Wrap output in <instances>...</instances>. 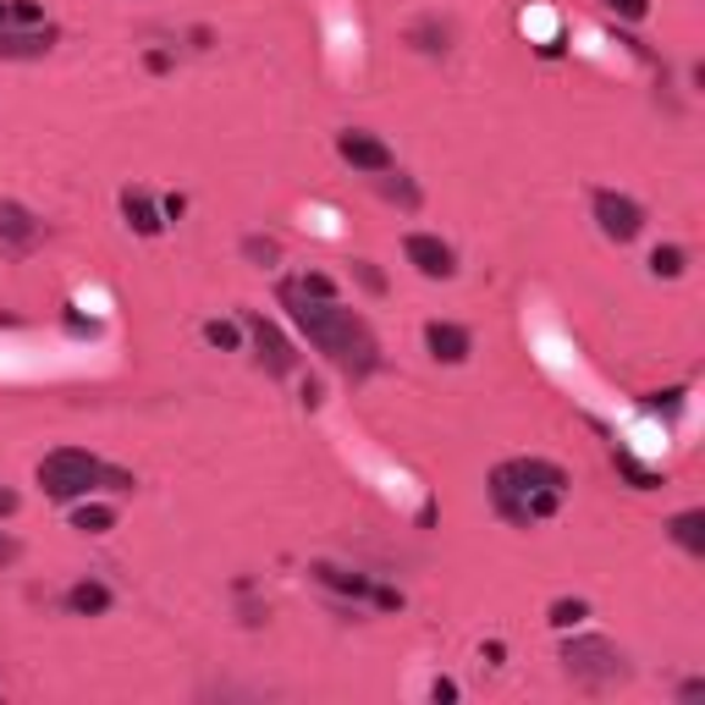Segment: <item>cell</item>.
Instances as JSON below:
<instances>
[{
  "label": "cell",
  "mask_w": 705,
  "mask_h": 705,
  "mask_svg": "<svg viewBox=\"0 0 705 705\" xmlns=\"http://www.w3.org/2000/svg\"><path fill=\"white\" fill-rule=\"evenodd\" d=\"M276 298H282V309L292 314V325L314 342V353H325L353 386L359 381H370L375 370H381V342H375V331H370V320L364 314H353V309H342L336 298L331 303H320V298H303L298 282H282L276 286Z\"/></svg>",
  "instance_id": "6da1fadb"
},
{
  "label": "cell",
  "mask_w": 705,
  "mask_h": 705,
  "mask_svg": "<svg viewBox=\"0 0 705 705\" xmlns=\"http://www.w3.org/2000/svg\"><path fill=\"white\" fill-rule=\"evenodd\" d=\"M563 491H567V469L552 463V457H513V463L491 469V502L518 530L552 518L563 507Z\"/></svg>",
  "instance_id": "7a4b0ae2"
},
{
  "label": "cell",
  "mask_w": 705,
  "mask_h": 705,
  "mask_svg": "<svg viewBox=\"0 0 705 705\" xmlns=\"http://www.w3.org/2000/svg\"><path fill=\"white\" fill-rule=\"evenodd\" d=\"M133 485L139 480L128 469H117V463H105L83 446H56V452L39 457V491L50 502H83L89 491H133Z\"/></svg>",
  "instance_id": "3957f363"
},
{
  "label": "cell",
  "mask_w": 705,
  "mask_h": 705,
  "mask_svg": "<svg viewBox=\"0 0 705 705\" xmlns=\"http://www.w3.org/2000/svg\"><path fill=\"white\" fill-rule=\"evenodd\" d=\"M563 673L578 684V689H590V695L623 689V684L634 678L628 656H623L612 639H601V634H578V639H567L563 645Z\"/></svg>",
  "instance_id": "277c9868"
},
{
  "label": "cell",
  "mask_w": 705,
  "mask_h": 705,
  "mask_svg": "<svg viewBox=\"0 0 705 705\" xmlns=\"http://www.w3.org/2000/svg\"><path fill=\"white\" fill-rule=\"evenodd\" d=\"M590 210H595V221H601V232H606L612 243H634V238L645 232V210H639L628 193L595 188V193H590Z\"/></svg>",
  "instance_id": "5b68a950"
},
{
  "label": "cell",
  "mask_w": 705,
  "mask_h": 705,
  "mask_svg": "<svg viewBox=\"0 0 705 705\" xmlns=\"http://www.w3.org/2000/svg\"><path fill=\"white\" fill-rule=\"evenodd\" d=\"M39 243H44V221H39L28 204L0 199V254H6V260H28Z\"/></svg>",
  "instance_id": "8992f818"
},
{
  "label": "cell",
  "mask_w": 705,
  "mask_h": 705,
  "mask_svg": "<svg viewBox=\"0 0 705 705\" xmlns=\"http://www.w3.org/2000/svg\"><path fill=\"white\" fill-rule=\"evenodd\" d=\"M243 325L254 336V359H260L265 375H292L298 370V353H292V342L276 331V320H265L260 309H243Z\"/></svg>",
  "instance_id": "52a82bcc"
},
{
  "label": "cell",
  "mask_w": 705,
  "mask_h": 705,
  "mask_svg": "<svg viewBox=\"0 0 705 705\" xmlns=\"http://www.w3.org/2000/svg\"><path fill=\"white\" fill-rule=\"evenodd\" d=\"M325 590H342V595H353V601H370V606H381V612H397L403 606V595L397 590H386V584H370L364 573H348V567H336V563H314L309 567Z\"/></svg>",
  "instance_id": "ba28073f"
},
{
  "label": "cell",
  "mask_w": 705,
  "mask_h": 705,
  "mask_svg": "<svg viewBox=\"0 0 705 705\" xmlns=\"http://www.w3.org/2000/svg\"><path fill=\"white\" fill-rule=\"evenodd\" d=\"M403 254H409V265L430 276V282H446V276H457V254H452V243H441L435 232H409L403 238Z\"/></svg>",
  "instance_id": "9c48e42d"
},
{
  "label": "cell",
  "mask_w": 705,
  "mask_h": 705,
  "mask_svg": "<svg viewBox=\"0 0 705 705\" xmlns=\"http://www.w3.org/2000/svg\"><path fill=\"white\" fill-rule=\"evenodd\" d=\"M336 154L353 165V171H364V177H381V171H397V154L386 149V143L375 139V133H359V128H348L342 139H336Z\"/></svg>",
  "instance_id": "30bf717a"
},
{
  "label": "cell",
  "mask_w": 705,
  "mask_h": 705,
  "mask_svg": "<svg viewBox=\"0 0 705 705\" xmlns=\"http://www.w3.org/2000/svg\"><path fill=\"white\" fill-rule=\"evenodd\" d=\"M424 348H430V359H435V364H463V359L474 353V336H469V325L430 320V325H424Z\"/></svg>",
  "instance_id": "8fae6325"
},
{
  "label": "cell",
  "mask_w": 705,
  "mask_h": 705,
  "mask_svg": "<svg viewBox=\"0 0 705 705\" xmlns=\"http://www.w3.org/2000/svg\"><path fill=\"white\" fill-rule=\"evenodd\" d=\"M56 44V28L39 22V28H0V61H39L50 56Z\"/></svg>",
  "instance_id": "7c38bea8"
},
{
  "label": "cell",
  "mask_w": 705,
  "mask_h": 705,
  "mask_svg": "<svg viewBox=\"0 0 705 705\" xmlns=\"http://www.w3.org/2000/svg\"><path fill=\"white\" fill-rule=\"evenodd\" d=\"M61 606H67L72 617H105V612L117 606V595H111V584H100V578H78V584L61 595Z\"/></svg>",
  "instance_id": "4fadbf2b"
},
{
  "label": "cell",
  "mask_w": 705,
  "mask_h": 705,
  "mask_svg": "<svg viewBox=\"0 0 705 705\" xmlns=\"http://www.w3.org/2000/svg\"><path fill=\"white\" fill-rule=\"evenodd\" d=\"M122 215H128V226L139 232V238H154L160 226H165V215H160V204L143 193V188H128L122 193Z\"/></svg>",
  "instance_id": "5bb4252c"
},
{
  "label": "cell",
  "mask_w": 705,
  "mask_h": 705,
  "mask_svg": "<svg viewBox=\"0 0 705 705\" xmlns=\"http://www.w3.org/2000/svg\"><path fill=\"white\" fill-rule=\"evenodd\" d=\"M612 463H617V474H623V480H628L634 491H656V485H667V480H662L656 469H645V463H639V457H634L628 446H617V441H612Z\"/></svg>",
  "instance_id": "9a60e30c"
},
{
  "label": "cell",
  "mask_w": 705,
  "mask_h": 705,
  "mask_svg": "<svg viewBox=\"0 0 705 705\" xmlns=\"http://www.w3.org/2000/svg\"><path fill=\"white\" fill-rule=\"evenodd\" d=\"M667 530H673V541H678V546H684L689 557H705V513H701V507L678 513V518H673Z\"/></svg>",
  "instance_id": "2e32d148"
},
{
  "label": "cell",
  "mask_w": 705,
  "mask_h": 705,
  "mask_svg": "<svg viewBox=\"0 0 705 705\" xmlns=\"http://www.w3.org/2000/svg\"><path fill=\"white\" fill-rule=\"evenodd\" d=\"M72 530L105 535V530H117V507H105V502H78V507H72Z\"/></svg>",
  "instance_id": "e0dca14e"
},
{
  "label": "cell",
  "mask_w": 705,
  "mask_h": 705,
  "mask_svg": "<svg viewBox=\"0 0 705 705\" xmlns=\"http://www.w3.org/2000/svg\"><path fill=\"white\" fill-rule=\"evenodd\" d=\"M409 44H420L424 56H446V50H452V28L435 22V17H424V22L409 28Z\"/></svg>",
  "instance_id": "ac0fdd59"
},
{
  "label": "cell",
  "mask_w": 705,
  "mask_h": 705,
  "mask_svg": "<svg viewBox=\"0 0 705 705\" xmlns=\"http://www.w3.org/2000/svg\"><path fill=\"white\" fill-rule=\"evenodd\" d=\"M44 11L33 0H0V28H39Z\"/></svg>",
  "instance_id": "d6986e66"
},
{
  "label": "cell",
  "mask_w": 705,
  "mask_h": 705,
  "mask_svg": "<svg viewBox=\"0 0 705 705\" xmlns=\"http://www.w3.org/2000/svg\"><path fill=\"white\" fill-rule=\"evenodd\" d=\"M375 188H381L386 199H397L403 210H420V188H414L409 177H392V171H381V177H375Z\"/></svg>",
  "instance_id": "ffe728a7"
},
{
  "label": "cell",
  "mask_w": 705,
  "mask_h": 705,
  "mask_svg": "<svg viewBox=\"0 0 705 705\" xmlns=\"http://www.w3.org/2000/svg\"><path fill=\"white\" fill-rule=\"evenodd\" d=\"M651 271L673 282V276H684V271H689V254H684L678 243H667V249H656V254H651Z\"/></svg>",
  "instance_id": "44dd1931"
},
{
  "label": "cell",
  "mask_w": 705,
  "mask_h": 705,
  "mask_svg": "<svg viewBox=\"0 0 705 705\" xmlns=\"http://www.w3.org/2000/svg\"><path fill=\"white\" fill-rule=\"evenodd\" d=\"M684 397H689L684 386H667V392H651V397H645V409H651V414H662V420H678V414H684Z\"/></svg>",
  "instance_id": "7402d4cb"
},
{
  "label": "cell",
  "mask_w": 705,
  "mask_h": 705,
  "mask_svg": "<svg viewBox=\"0 0 705 705\" xmlns=\"http://www.w3.org/2000/svg\"><path fill=\"white\" fill-rule=\"evenodd\" d=\"M584 617H590V606H584V601H552V612H546V623H552V628H578V623H584Z\"/></svg>",
  "instance_id": "603a6c76"
},
{
  "label": "cell",
  "mask_w": 705,
  "mask_h": 705,
  "mask_svg": "<svg viewBox=\"0 0 705 705\" xmlns=\"http://www.w3.org/2000/svg\"><path fill=\"white\" fill-rule=\"evenodd\" d=\"M243 260H254V265H276V260H282V243L254 232V238H243Z\"/></svg>",
  "instance_id": "cb8c5ba5"
},
{
  "label": "cell",
  "mask_w": 705,
  "mask_h": 705,
  "mask_svg": "<svg viewBox=\"0 0 705 705\" xmlns=\"http://www.w3.org/2000/svg\"><path fill=\"white\" fill-rule=\"evenodd\" d=\"M298 292H303V298H320V303H331V298H336V282H331L325 271H303V276H298Z\"/></svg>",
  "instance_id": "d4e9b609"
},
{
  "label": "cell",
  "mask_w": 705,
  "mask_h": 705,
  "mask_svg": "<svg viewBox=\"0 0 705 705\" xmlns=\"http://www.w3.org/2000/svg\"><path fill=\"white\" fill-rule=\"evenodd\" d=\"M204 342H210V348H238V342H243V331H238V325H226V320H210V325H204Z\"/></svg>",
  "instance_id": "484cf974"
},
{
  "label": "cell",
  "mask_w": 705,
  "mask_h": 705,
  "mask_svg": "<svg viewBox=\"0 0 705 705\" xmlns=\"http://www.w3.org/2000/svg\"><path fill=\"white\" fill-rule=\"evenodd\" d=\"M353 282L364 286V292H375V298L386 292V276H381V271H375L370 260H353Z\"/></svg>",
  "instance_id": "4316f807"
},
{
  "label": "cell",
  "mask_w": 705,
  "mask_h": 705,
  "mask_svg": "<svg viewBox=\"0 0 705 705\" xmlns=\"http://www.w3.org/2000/svg\"><path fill=\"white\" fill-rule=\"evenodd\" d=\"M298 403H303V409L314 414V409L325 403V386H320V381H303V392H298Z\"/></svg>",
  "instance_id": "83f0119b"
},
{
  "label": "cell",
  "mask_w": 705,
  "mask_h": 705,
  "mask_svg": "<svg viewBox=\"0 0 705 705\" xmlns=\"http://www.w3.org/2000/svg\"><path fill=\"white\" fill-rule=\"evenodd\" d=\"M430 701L452 705V701H457V684H452V678H435V684H430Z\"/></svg>",
  "instance_id": "f1b7e54d"
},
{
  "label": "cell",
  "mask_w": 705,
  "mask_h": 705,
  "mask_svg": "<svg viewBox=\"0 0 705 705\" xmlns=\"http://www.w3.org/2000/svg\"><path fill=\"white\" fill-rule=\"evenodd\" d=\"M606 6H612L617 17H645V6H651V0H606Z\"/></svg>",
  "instance_id": "f546056e"
},
{
  "label": "cell",
  "mask_w": 705,
  "mask_h": 705,
  "mask_svg": "<svg viewBox=\"0 0 705 705\" xmlns=\"http://www.w3.org/2000/svg\"><path fill=\"white\" fill-rule=\"evenodd\" d=\"M67 331H72V336H94L100 325H94V320H83V314H67Z\"/></svg>",
  "instance_id": "4dcf8cb0"
},
{
  "label": "cell",
  "mask_w": 705,
  "mask_h": 705,
  "mask_svg": "<svg viewBox=\"0 0 705 705\" xmlns=\"http://www.w3.org/2000/svg\"><path fill=\"white\" fill-rule=\"evenodd\" d=\"M22 557V541H11V535H0V563H17Z\"/></svg>",
  "instance_id": "1f68e13d"
},
{
  "label": "cell",
  "mask_w": 705,
  "mask_h": 705,
  "mask_svg": "<svg viewBox=\"0 0 705 705\" xmlns=\"http://www.w3.org/2000/svg\"><path fill=\"white\" fill-rule=\"evenodd\" d=\"M143 67H149V72H165V67H171V56H165V50H149V56H143Z\"/></svg>",
  "instance_id": "d6a6232c"
},
{
  "label": "cell",
  "mask_w": 705,
  "mask_h": 705,
  "mask_svg": "<svg viewBox=\"0 0 705 705\" xmlns=\"http://www.w3.org/2000/svg\"><path fill=\"white\" fill-rule=\"evenodd\" d=\"M182 210H188V199H182V193H171V199H165V204H160V215H171V221H177V215H182Z\"/></svg>",
  "instance_id": "836d02e7"
},
{
  "label": "cell",
  "mask_w": 705,
  "mask_h": 705,
  "mask_svg": "<svg viewBox=\"0 0 705 705\" xmlns=\"http://www.w3.org/2000/svg\"><path fill=\"white\" fill-rule=\"evenodd\" d=\"M11 513H17V491H6V485H0V518H11Z\"/></svg>",
  "instance_id": "e575fe53"
}]
</instances>
